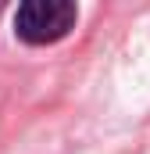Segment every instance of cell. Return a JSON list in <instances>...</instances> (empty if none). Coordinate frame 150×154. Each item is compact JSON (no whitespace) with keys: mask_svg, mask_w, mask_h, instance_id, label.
I'll use <instances>...</instances> for the list:
<instances>
[{"mask_svg":"<svg viewBox=\"0 0 150 154\" xmlns=\"http://www.w3.org/2000/svg\"><path fill=\"white\" fill-rule=\"evenodd\" d=\"M75 18L79 11L68 0H29L14 14V32L25 43H54L72 32Z\"/></svg>","mask_w":150,"mask_h":154,"instance_id":"cell-1","label":"cell"}]
</instances>
